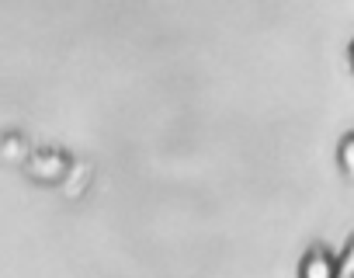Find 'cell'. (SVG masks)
Instances as JSON below:
<instances>
[{"instance_id": "277c9868", "label": "cell", "mask_w": 354, "mask_h": 278, "mask_svg": "<svg viewBox=\"0 0 354 278\" xmlns=\"http://www.w3.org/2000/svg\"><path fill=\"white\" fill-rule=\"evenodd\" d=\"M337 257H340V278H354V237L344 243V250Z\"/></svg>"}, {"instance_id": "6da1fadb", "label": "cell", "mask_w": 354, "mask_h": 278, "mask_svg": "<svg viewBox=\"0 0 354 278\" xmlns=\"http://www.w3.org/2000/svg\"><path fill=\"white\" fill-rule=\"evenodd\" d=\"M25 171H28V178L39 181V185H63V181L73 174V164H70V157H66L63 150L46 147V150H35V154L25 157Z\"/></svg>"}, {"instance_id": "7a4b0ae2", "label": "cell", "mask_w": 354, "mask_h": 278, "mask_svg": "<svg viewBox=\"0 0 354 278\" xmlns=\"http://www.w3.org/2000/svg\"><path fill=\"white\" fill-rule=\"evenodd\" d=\"M299 278H340V257L323 243L309 247L299 261Z\"/></svg>"}, {"instance_id": "3957f363", "label": "cell", "mask_w": 354, "mask_h": 278, "mask_svg": "<svg viewBox=\"0 0 354 278\" xmlns=\"http://www.w3.org/2000/svg\"><path fill=\"white\" fill-rule=\"evenodd\" d=\"M337 164L347 178H354V132H347L340 143H337Z\"/></svg>"}, {"instance_id": "5b68a950", "label": "cell", "mask_w": 354, "mask_h": 278, "mask_svg": "<svg viewBox=\"0 0 354 278\" xmlns=\"http://www.w3.org/2000/svg\"><path fill=\"white\" fill-rule=\"evenodd\" d=\"M351 66H354V42H351Z\"/></svg>"}]
</instances>
